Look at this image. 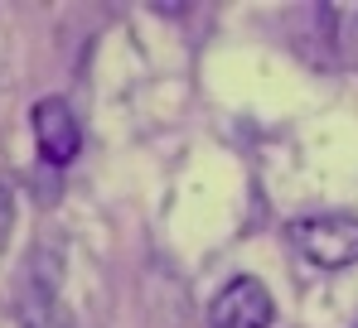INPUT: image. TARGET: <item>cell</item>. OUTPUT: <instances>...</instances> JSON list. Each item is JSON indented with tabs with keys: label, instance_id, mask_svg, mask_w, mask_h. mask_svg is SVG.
<instances>
[{
	"label": "cell",
	"instance_id": "cell-1",
	"mask_svg": "<svg viewBox=\"0 0 358 328\" xmlns=\"http://www.w3.org/2000/svg\"><path fill=\"white\" fill-rule=\"evenodd\" d=\"M291 241H296V251L305 261H315L324 271L354 266L358 261V218H349V213L300 218V222H291Z\"/></svg>",
	"mask_w": 358,
	"mask_h": 328
},
{
	"label": "cell",
	"instance_id": "cell-2",
	"mask_svg": "<svg viewBox=\"0 0 358 328\" xmlns=\"http://www.w3.org/2000/svg\"><path fill=\"white\" fill-rule=\"evenodd\" d=\"M20 328H73V314L59 304V261L39 251L20 280Z\"/></svg>",
	"mask_w": 358,
	"mask_h": 328
},
{
	"label": "cell",
	"instance_id": "cell-3",
	"mask_svg": "<svg viewBox=\"0 0 358 328\" xmlns=\"http://www.w3.org/2000/svg\"><path fill=\"white\" fill-rule=\"evenodd\" d=\"M271 314H276V304H271L266 285L252 280V275H238L233 285H223V295L208 304V324L213 328H266Z\"/></svg>",
	"mask_w": 358,
	"mask_h": 328
},
{
	"label": "cell",
	"instance_id": "cell-4",
	"mask_svg": "<svg viewBox=\"0 0 358 328\" xmlns=\"http://www.w3.org/2000/svg\"><path fill=\"white\" fill-rule=\"evenodd\" d=\"M34 140H39V155L49 164H68L83 150V131H78V116L63 97H44L34 107Z\"/></svg>",
	"mask_w": 358,
	"mask_h": 328
},
{
	"label": "cell",
	"instance_id": "cell-5",
	"mask_svg": "<svg viewBox=\"0 0 358 328\" xmlns=\"http://www.w3.org/2000/svg\"><path fill=\"white\" fill-rule=\"evenodd\" d=\"M334 54H339L344 68L358 73V10H344L339 15V24H334Z\"/></svg>",
	"mask_w": 358,
	"mask_h": 328
},
{
	"label": "cell",
	"instance_id": "cell-6",
	"mask_svg": "<svg viewBox=\"0 0 358 328\" xmlns=\"http://www.w3.org/2000/svg\"><path fill=\"white\" fill-rule=\"evenodd\" d=\"M10 222H15V208H10V193L0 188V241L10 237Z\"/></svg>",
	"mask_w": 358,
	"mask_h": 328
},
{
	"label": "cell",
	"instance_id": "cell-7",
	"mask_svg": "<svg viewBox=\"0 0 358 328\" xmlns=\"http://www.w3.org/2000/svg\"><path fill=\"white\" fill-rule=\"evenodd\" d=\"M354 328H358V324H354Z\"/></svg>",
	"mask_w": 358,
	"mask_h": 328
}]
</instances>
